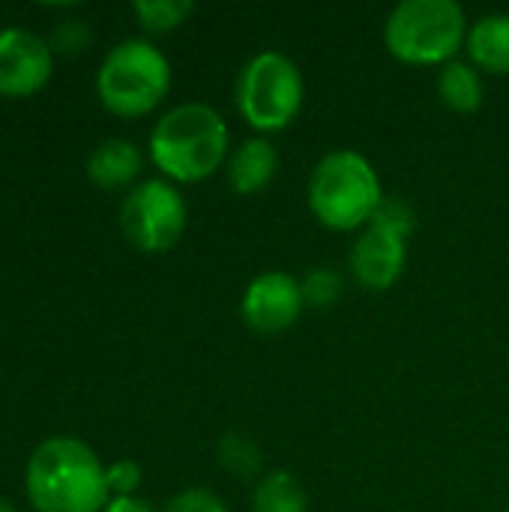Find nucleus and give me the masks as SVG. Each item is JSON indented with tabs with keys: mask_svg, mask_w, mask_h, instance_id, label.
I'll use <instances>...</instances> for the list:
<instances>
[{
	"mask_svg": "<svg viewBox=\"0 0 509 512\" xmlns=\"http://www.w3.org/2000/svg\"><path fill=\"white\" fill-rule=\"evenodd\" d=\"M27 498L36 512H99L108 483L99 456L78 438H48L27 462Z\"/></svg>",
	"mask_w": 509,
	"mask_h": 512,
	"instance_id": "nucleus-1",
	"label": "nucleus"
},
{
	"mask_svg": "<svg viewBox=\"0 0 509 512\" xmlns=\"http://www.w3.org/2000/svg\"><path fill=\"white\" fill-rule=\"evenodd\" d=\"M138 174H141V150L126 138L102 141L87 159V177L108 192L135 183Z\"/></svg>",
	"mask_w": 509,
	"mask_h": 512,
	"instance_id": "nucleus-12",
	"label": "nucleus"
},
{
	"mask_svg": "<svg viewBox=\"0 0 509 512\" xmlns=\"http://www.w3.org/2000/svg\"><path fill=\"white\" fill-rule=\"evenodd\" d=\"M102 512H153V510H150V504H147V501H141V498L129 495V498H111V501H108V507H105Z\"/></svg>",
	"mask_w": 509,
	"mask_h": 512,
	"instance_id": "nucleus-23",
	"label": "nucleus"
},
{
	"mask_svg": "<svg viewBox=\"0 0 509 512\" xmlns=\"http://www.w3.org/2000/svg\"><path fill=\"white\" fill-rule=\"evenodd\" d=\"M87 42H90V30L84 27V21H63L54 30V48L66 54H78Z\"/></svg>",
	"mask_w": 509,
	"mask_h": 512,
	"instance_id": "nucleus-22",
	"label": "nucleus"
},
{
	"mask_svg": "<svg viewBox=\"0 0 509 512\" xmlns=\"http://www.w3.org/2000/svg\"><path fill=\"white\" fill-rule=\"evenodd\" d=\"M120 228L141 252H168L186 231V201L168 180L132 186L120 207Z\"/></svg>",
	"mask_w": 509,
	"mask_h": 512,
	"instance_id": "nucleus-7",
	"label": "nucleus"
},
{
	"mask_svg": "<svg viewBox=\"0 0 509 512\" xmlns=\"http://www.w3.org/2000/svg\"><path fill=\"white\" fill-rule=\"evenodd\" d=\"M507 512H509V510H507Z\"/></svg>",
	"mask_w": 509,
	"mask_h": 512,
	"instance_id": "nucleus-25",
	"label": "nucleus"
},
{
	"mask_svg": "<svg viewBox=\"0 0 509 512\" xmlns=\"http://www.w3.org/2000/svg\"><path fill=\"white\" fill-rule=\"evenodd\" d=\"M468 54L471 63L483 72L492 75H507L509 72V15L507 12H492L477 18L468 27Z\"/></svg>",
	"mask_w": 509,
	"mask_h": 512,
	"instance_id": "nucleus-13",
	"label": "nucleus"
},
{
	"mask_svg": "<svg viewBox=\"0 0 509 512\" xmlns=\"http://www.w3.org/2000/svg\"><path fill=\"white\" fill-rule=\"evenodd\" d=\"M303 309H306V300H303L300 279L282 270H267L255 276L246 285L243 300H240V315L246 327L261 336L285 333L288 327L300 321Z\"/></svg>",
	"mask_w": 509,
	"mask_h": 512,
	"instance_id": "nucleus-8",
	"label": "nucleus"
},
{
	"mask_svg": "<svg viewBox=\"0 0 509 512\" xmlns=\"http://www.w3.org/2000/svg\"><path fill=\"white\" fill-rule=\"evenodd\" d=\"M252 512H309V495L291 471H270L258 477Z\"/></svg>",
	"mask_w": 509,
	"mask_h": 512,
	"instance_id": "nucleus-15",
	"label": "nucleus"
},
{
	"mask_svg": "<svg viewBox=\"0 0 509 512\" xmlns=\"http://www.w3.org/2000/svg\"><path fill=\"white\" fill-rule=\"evenodd\" d=\"M51 69L54 60L45 39L21 27L0 30V96L21 99L42 90Z\"/></svg>",
	"mask_w": 509,
	"mask_h": 512,
	"instance_id": "nucleus-9",
	"label": "nucleus"
},
{
	"mask_svg": "<svg viewBox=\"0 0 509 512\" xmlns=\"http://www.w3.org/2000/svg\"><path fill=\"white\" fill-rule=\"evenodd\" d=\"M192 9L195 6L189 0H138L132 6L138 24L150 33H168L180 27L192 15Z\"/></svg>",
	"mask_w": 509,
	"mask_h": 512,
	"instance_id": "nucleus-17",
	"label": "nucleus"
},
{
	"mask_svg": "<svg viewBox=\"0 0 509 512\" xmlns=\"http://www.w3.org/2000/svg\"><path fill=\"white\" fill-rule=\"evenodd\" d=\"M438 96L456 114H474L483 105V78L474 63L450 60L438 72Z\"/></svg>",
	"mask_w": 509,
	"mask_h": 512,
	"instance_id": "nucleus-14",
	"label": "nucleus"
},
{
	"mask_svg": "<svg viewBox=\"0 0 509 512\" xmlns=\"http://www.w3.org/2000/svg\"><path fill=\"white\" fill-rule=\"evenodd\" d=\"M105 483H108V492L114 498H129L141 486V465H135L132 459L111 462L105 468Z\"/></svg>",
	"mask_w": 509,
	"mask_h": 512,
	"instance_id": "nucleus-20",
	"label": "nucleus"
},
{
	"mask_svg": "<svg viewBox=\"0 0 509 512\" xmlns=\"http://www.w3.org/2000/svg\"><path fill=\"white\" fill-rule=\"evenodd\" d=\"M384 189L372 162L357 150L327 153L309 177V210L333 231L369 228Z\"/></svg>",
	"mask_w": 509,
	"mask_h": 512,
	"instance_id": "nucleus-3",
	"label": "nucleus"
},
{
	"mask_svg": "<svg viewBox=\"0 0 509 512\" xmlns=\"http://www.w3.org/2000/svg\"><path fill=\"white\" fill-rule=\"evenodd\" d=\"M369 225L381 228V231H390V234H399V237L408 240V234L414 231L417 219H414V210H411L408 201H402L396 195H384V201L378 204V210H375Z\"/></svg>",
	"mask_w": 509,
	"mask_h": 512,
	"instance_id": "nucleus-19",
	"label": "nucleus"
},
{
	"mask_svg": "<svg viewBox=\"0 0 509 512\" xmlns=\"http://www.w3.org/2000/svg\"><path fill=\"white\" fill-rule=\"evenodd\" d=\"M408 261V243L399 234L381 231V228H363V234L351 246V273L357 285L369 291H387L393 288Z\"/></svg>",
	"mask_w": 509,
	"mask_h": 512,
	"instance_id": "nucleus-10",
	"label": "nucleus"
},
{
	"mask_svg": "<svg viewBox=\"0 0 509 512\" xmlns=\"http://www.w3.org/2000/svg\"><path fill=\"white\" fill-rule=\"evenodd\" d=\"M162 512H228V507L222 504V498H216L207 489H186L174 495Z\"/></svg>",
	"mask_w": 509,
	"mask_h": 512,
	"instance_id": "nucleus-21",
	"label": "nucleus"
},
{
	"mask_svg": "<svg viewBox=\"0 0 509 512\" xmlns=\"http://www.w3.org/2000/svg\"><path fill=\"white\" fill-rule=\"evenodd\" d=\"M300 288H303L306 306H312V309H330L342 297L345 282H342V276L333 267H315V270H309L300 279Z\"/></svg>",
	"mask_w": 509,
	"mask_h": 512,
	"instance_id": "nucleus-18",
	"label": "nucleus"
},
{
	"mask_svg": "<svg viewBox=\"0 0 509 512\" xmlns=\"http://www.w3.org/2000/svg\"><path fill=\"white\" fill-rule=\"evenodd\" d=\"M468 39V15L456 0H402L384 24L387 51L411 66L456 60Z\"/></svg>",
	"mask_w": 509,
	"mask_h": 512,
	"instance_id": "nucleus-4",
	"label": "nucleus"
},
{
	"mask_svg": "<svg viewBox=\"0 0 509 512\" xmlns=\"http://www.w3.org/2000/svg\"><path fill=\"white\" fill-rule=\"evenodd\" d=\"M279 171V150L267 138H246L228 156V186L237 195H258Z\"/></svg>",
	"mask_w": 509,
	"mask_h": 512,
	"instance_id": "nucleus-11",
	"label": "nucleus"
},
{
	"mask_svg": "<svg viewBox=\"0 0 509 512\" xmlns=\"http://www.w3.org/2000/svg\"><path fill=\"white\" fill-rule=\"evenodd\" d=\"M216 459L231 477H240V480H252L261 471V450L243 432H225L216 447Z\"/></svg>",
	"mask_w": 509,
	"mask_h": 512,
	"instance_id": "nucleus-16",
	"label": "nucleus"
},
{
	"mask_svg": "<svg viewBox=\"0 0 509 512\" xmlns=\"http://www.w3.org/2000/svg\"><path fill=\"white\" fill-rule=\"evenodd\" d=\"M0 512H15V507H12L6 498H0Z\"/></svg>",
	"mask_w": 509,
	"mask_h": 512,
	"instance_id": "nucleus-24",
	"label": "nucleus"
},
{
	"mask_svg": "<svg viewBox=\"0 0 509 512\" xmlns=\"http://www.w3.org/2000/svg\"><path fill=\"white\" fill-rule=\"evenodd\" d=\"M228 141V126L216 108L204 102H183L165 111L153 126L150 159L165 177L177 183H198L213 177L228 159Z\"/></svg>",
	"mask_w": 509,
	"mask_h": 512,
	"instance_id": "nucleus-2",
	"label": "nucleus"
},
{
	"mask_svg": "<svg viewBox=\"0 0 509 512\" xmlns=\"http://www.w3.org/2000/svg\"><path fill=\"white\" fill-rule=\"evenodd\" d=\"M171 90V63L147 39H123L114 45L96 75L102 105L117 117L150 114Z\"/></svg>",
	"mask_w": 509,
	"mask_h": 512,
	"instance_id": "nucleus-5",
	"label": "nucleus"
},
{
	"mask_svg": "<svg viewBox=\"0 0 509 512\" xmlns=\"http://www.w3.org/2000/svg\"><path fill=\"white\" fill-rule=\"evenodd\" d=\"M237 111L258 132L291 126L303 108L306 84L300 66L282 51L255 54L237 78Z\"/></svg>",
	"mask_w": 509,
	"mask_h": 512,
	"instance_id": "nucleus-6",
	"label": "nucleus"
}]
</instances>
